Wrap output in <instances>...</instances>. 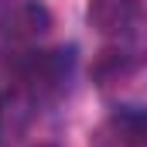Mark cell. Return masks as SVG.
Returning a JSON list of instances; mask_svg holds the SVG:
<instances>
[{
    "mask_svg": "<svg viewBox=\"0 0 147 147\" xmlns=\"http://www.w3.org/2000/svg\"><path fill=\"white\" fill-rule=\"evenodd\" d=\"M130 69H134V62L127 58V51H103V62L96 65V79L103 86H110L113 79H123Z\"/></svg>",
    "mask_w": 147,
    "mask_h": 147,
    "instance_id": "obj_6",
    "label": "cell"
},
{
    "mask_svg": "<svg viewBox=\"0 0 147 147\" xmlns=\"http://www.w3.org/2000/svg\"><path fill=\"white\" fill-rule=\"evenodd\" d=\"M51 31V10L41 0H0V38L28 45Z\"/></svg>",
    "mask_w": 147,
    "mask_h": 147,
    "instance_id": "obj_2",
    "label": "cell"
},
{
    "mask_svg": "<svg viewBox=\"0 0 147 147\" xmlns=\"http://www.w3.org/2000/svg\"><path fill=\"white\" fill-rule=\"evenodd\" d=\"M86 17L103 38H127L140 17V0H89Z\"/></svg>",
    "mask_w": 147,
    "mask_h": 147,
    "instance_id": "obj_4",
    "label": "cell"
},
{
    "mask_svg": "<svg viewBox=\"0 0 147 147\" xmlns=\"http://www.w3.org/2000/svg\"><path fill=\"white\" fill-rule=\"evenodd\" d=\"M75 69V51L72 48H51V51H31L28 58L17 62L14 69V86H21L34 103H51L58 99L69 82H72Z\"/></svg>",
    "mask_w": 147,
    "mask_h": 147,
    "instance_id": "obj_1",
    "label": "cell"
},
{
    "mask_svg": "<svg viewBox=\"0 0 147 147\" xmlns=\"http://www.w3.org/2000/svg\"><path fill=\"white\" fill-rule=\"evenodd\" d=\"M38 147H55V144H38Z\"/></svg>",
    "mask_w": 147,
    "mask_h": 147,
    "instance_id": "obj_7",
    "label": "cell"
},
{
    "mask_svg": "<svg viewBox=\"0 0 147 147\" xmlns=\"http://www.w3.org/2000/svg\"><path fill=\"white\" fill-rule=\"evenodd\" d=\"M92 147H147V110L123 106L110 113L96 127Z\"/></svg>",
    "mask_w": 147,
    "mask_h": 147,
    "instance_id": "obj_3",
    "label": "cell"
},
{
    "mask_svg": "<svg viewBox=\"0 0 147 147\" xmlns=\"http://www.w3.org/2000/svg\"><path fill=\"white\" fill-rule=\"evenodd\" d=\"M31 110H34V99L21 86H10L0 92V147H21L31 123Z\"/></svg>",
    "mask_w": 147,
    "mask_h": 147,
    "instance_id": "obj_5",
    "label": "cell"
}]
</instances>
